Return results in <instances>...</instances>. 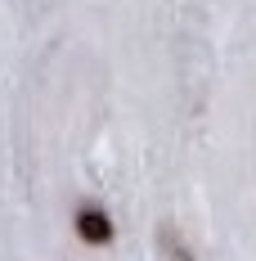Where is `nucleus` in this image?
I'll list each match as a JSON object with an SVG mask.
<instances>
[{
    "instance_id": "1",
    "label": "nucleus",
    "mask_w": 256,
    "mask_h": 261,
    "mask_svg": "<svg viewBox=\"0 0 256 261\" xmlns=\"http://www.w3.org/2000/svg\"><path fill=\"white\" fill-rule=\"evenodd\" d=\"M77 234L86 239V243H95V248L112 243V221H108V212H99V207H81V212H77Z\"/></svg>"
}]
</instances>
